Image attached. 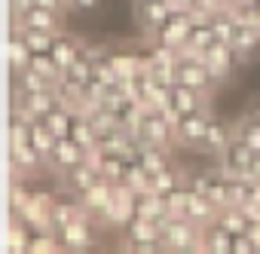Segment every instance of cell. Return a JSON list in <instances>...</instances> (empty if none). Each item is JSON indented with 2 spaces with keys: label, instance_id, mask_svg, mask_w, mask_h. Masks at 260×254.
I'll list each match as a JSON object with an SVG mask.
<instances>
[{
  "label": "cell",
  "instance_id": "cell-20",
  "mask_svg": "<svg viewBox=\"0 0 260 254\" xmlns=\"http://www.w3.org/2000/svg\"><path fill=\"white\" fill-rule=\"evenodd\" d=\"M233 236H236V233H230L223 224L214 220V224L202 227V248H205V251H214V254H217V251H230V254H233Z\"/></svg>",
  "mask_w": 260,
  "mask_h": 254
},
{
  "label": "cell",
  "instance_id": "cell-4",
  "mask_svg": "<svg viewBox=\"0 0 260 254\" xmlns=\"http://www.w3.org/2000/svg\"><path fill=\"white\" fill-rule=\"evenodd\" d=\"M159 236L166 242V251H205L202 248V227H196L181 211L169 214L159 224Z\"/></svg>",
  "mask_w": 260,
  "mask_h": 254
},
{
  "label": "cell",
  "instance_id": "cell-19",
  "mask_svg": "<svg viewBox=\"0 0 260 254\" xmlns=\"http://www.w3.org/2000/svg\"><path fill=\"white\" fill-rule=\"evenodd\" d=\"M138 163H141V169L147 172V175H156L162 166H169L172 160H169V147H162V144H141L138 141Z\"/></svg>",
  "mask_w": 260,
  "mask_h": 254
},
{
  "label": "cell",
  "instance_id": "cell-13",
  "mask_svg": "<svg viewBox=\"0 0 260 254\" xmlns=\"http://www.w3.org/2000/svg\"><path fill=\"white\" fill-rule=\"evenodd\" d=\"M202 58L211 65V71H214L220 80H226V77L242 65V58H245V55H242L233 43H226V40H214V43L202 52Z\"/></svg>",
  "mask_w": 260,
  "mask_h": 254
},
{
  "label": "cell",
  "instance_id": "cell-26",
  "mask_svg": "<svg viewBox=\"0 0 260 254\" xmlns=\"http://www.w3.org/2000/svg\"><path fill=\"white\" fill-rule=\"evenodd\" d=\"M22 31H25V28H22ZM52 37H55V34H49V31H25V40H28L31 52H34V49H49V46H52Z\"/></svg>",
  "mask_w": 260,
  "mask_h": 254
},
{
  "label": "cell",
  "instance_id": "cell-21",
  "mask_svg": "<svg viewBox=\"0 0 260 254\" xmlns=\"http://www.w3.org/2000/svg\"><path fill=\"white\" fill-rule=\"evenodd\" d=\"M245 58L260 46V25H254V22H239L236 19V31H233V40H230Z\"/></svg>",
  "mask_w": 260,
  "mask_h": 254
},
{
  "label": "cell",
  "instance_id": "cell-28",
  "mask_svg": "<svg viewBox=\"0 0 260 254\" xmlns=\"http://www.w3.org/2000/svg\"><path fill=\"white\" fill-rule=\"evenodd\" d=\"M34 4H37V7H49V10H61V13L71 10V7H68V0H34Z\"/></svg>",
  "mask_w": 260,
  "mask_h": 254
},
{
  "label": "cell",
  "instance_id": "cell-31",
  "mask_svg": "<svg viewBox=\"0 0 260 254\" xmlns=\"http://www.w3.org/2000/svg\"><path fill=\"white\" fill-rule=\"evenodd\" d=\"M175 4H184V7H190V4H193V0H175Z\"/></svg>",
  "mask_w": 260,
  "mask_h": 254
},
{
  "label": "cell",
  "instance_id": "cell-16",
  "mask_svg": "<svg viewBox=\"0 0 260 254\" xmlns=\"http://www.w3.org/2000/svg\"><path fill=\"white\" fill-rule=\"evenodd\" d=\"M175 7V0H135V19L144 34H150Z\"/></svg>",
  "mask_w": 260,
  "mask_h": 254
},
{
  "label": "cell",
  "instance_id": "cell-23",
  "mask_svg": "<svg viewBox=\"0 0 260 254\" xmlns=\"http://www.w3.org/2000/svg\"><path fill=\"white\" fill-rule=\"evenodd\" d=\"M28 58H31V46L25 40V31L13 25V34H10V68L22 71V68H28Z\"/></svg>",
  "mask_w": 260,
  "mask_h": 254
},
{
  "label": "cell",
  "instance_id": "cell-2",
  "mask_svg": "<svg viewBox=\"0 0 260 254\" xmlns=\"http://www.w3.org/2000/svg\"><path fill=\"white\" fill-rule=\"evenodd\" d=\"M132 135L141 144H162V147L178 144V138H175V119L169 116L166 107H141V116L135 122Z\"/></svg>",
  "mask_w": 260,
  "mask_h": 254
},
{
  "label": "cell",
  "instance_id": "cell-27",
  "mask_svg": "<svg viewBox=\"0 0 260 254\" xmlns=\"http://www.w3.org/2000/svg\"><path fill=\"white\" fill-rule=\"evenodd\" d=\"M68 7L77 10V13H92V10L101 7V0H68Z\"/></svg>",
  "mask_w": 260,
  "mask_h": 254
},
{
  "label": "cell",
  "instance_id": "cell-25",
  "mask_svg": "<svg viewBox=\"0 0 260 254\" xmlns=\"http://www.w3.org/2000/svg\"><path fill=\"white\" fill-rule=\"evenodd\" d=\"M236 135H239L242 141H248L254 150H260V119H257L254 113H245V116L236 122Z\"/></svg>",
  "mask_w": 260,
  "mask_h": 254
},
{
  "label": "cell",
  "instance_id": "cell-18",
  "mask_svg": "<svg viewBox=\"0 0 260 254\" xmlns=\"http://www.w3.org/2000/svg\"><path fill=\"white\" fill-rule=\"evenodd\" d=\"M86 43L83 40H77V37H71V34H64V31H58L55 37H52V46H49V52L55 55V61L61 65V71H64V65H71L77 55H80V49H83Z\"/></svg>",
  "mask_w": 260,
  "mask_h": 254
},
{
  "label": "cell",
  "instance_id": "cell-12",
  "mask_svg": "<svg viewBox=\"0 0 260 254\" xmlns=\"http://www.w3.org/2000/svg\"><path fill=\"white\" fill-rule=\"evenodd\" d=\"M80 160H86V150H83L77 141H71V138H55L52 147L46 150V169H52L58 178H61L68 169H74Z\"/></svg>",
  "mask_w": 260,
  "mask_h": 254
},
{
  "label": "cell",
  "instance_id": "cell-30",
  "mask_svg": "<svg viewBox=\"0 0 260 254\" xmlns=\"http://www.w3.org/2000/svg\"><path fill=\"white\" fill-rule=\"evenodd\" d=\"M248 113H254V116H257V119H260V104H257V107H254V110H248Z\"/></svg>",
  "mask_w": 260,
  "mask_h": 254
},
{
  "label": "cell",
  "instance_id": "cell-9",
  "mask_svg": "<svg viewBox=\"0 0 260 254\" xmlns=\"http://www.w3.org/2000/svg\"><path fill=\"white\" fill-rule=\"evenodd\" d=\"M104 175H101V169L86 156V160H80L74 169H68L64 175H61V187H64V193H74V196H86L98 181H101Z\"/></svg>",
  "mask_w": 260,
  "mask_h": 254
},
{
  "label": "cell",
  "instance_id": "cell-14",
  "mask_svg": "<svg viewBox=\"0 0 260 254\" xmlns=\"http://www.w3.org/2000/svg\"><path fill=\"white\" fill-rule=\"evenodd\" d=\"M196 190H202L205 196H211L217 205H230V175L217 166V169H211V172H202V175H196L193 181H190Z\"/></svg>",
  "mask_w": 260,
  "mask_h": 254
},
{
  "label": "cell",
  "instance_id": "cell-10",
  "mask_svg": "<svg viewBox=\"0 0 260 254\" xmlns=\"http://www.w3.org/2000/svg\"><path fill=\"white\" fill-rule=\"evenodd\" d=\"M220 208H223V205H217L211 196H205L202 190H196V187L190 184V193H187V199H184L181 214H184V217H190L196 227H208V224H214V220H217Z\"/></svg>",
  "mask_w": 260,
  "mask_h": 254
},
{
  "label": "cell",
  "instance_id": "cell-5",
  "mask_svg": "<svg viewBox=\"0 0 260 254\" xmlns=\"http://www.w3.org/2000/svg\"><path fill=\"white\" fill-rule=\"evenodd\" d=\"M211 116H214V113L208 110V104L175 116V138H178V144L199 150V141H202V135H205V129H208V119H211Z\"/></svg>",
  "mask_w": 260,
  "mask_h": 254
},
{
  "label": "cell",
  "instance_id": "cell-3",
  "mask_svg": "<svg viewBox=\"0 0 260 254\" xmlns=\"http://www.w3.org/2000/svg\"><path fill=\"white\" fill-rule=\"evenodd\" d=\"M193 19H196V10H193V7L175 4L172 13H169L147 37H150L153 43L172 49V52H181V49H184V40H187V31H190V25H193Z\"/></svg>",
  "mask_w": 260,
  "mask_h": 254
},
{
  "label": "cell",
  "instance_id": "cell-24",
  "mask_svg": "<svg viewBox=\"0 0 260 254\" xmlns=\"http://www.w3.org/2000/svg\"><path fill=\"white\" fill-rule=\"evenodd\" d=\"M187 178H184V172L175 166V163H169V166H162L156 175H150V187L153 190H159V193H166V190H172V187H178V184H184Z\"/></svg>",
  "mask_w": 260,
  "mask_h": 254
},
{
  "label": "cell",
  "instance_id": "cell-8",
  "mask_svg": "<svg viewBox=\"0 0 260 254\" xmlns=\"http://www.w3.org/2000/svg\"><path fill=\"white\" fill-rule=\"evenodd\" d=\"M254 147L248 141H242L239 135H233V141L220 150V169L233 178H242V175H251V163H254Z\"/></svg>",
  "mask_w": 260,
  "mask_h": 254
},
{
  "label": "cell",
  "instance_id": "cell-15",
  "mask_svg": "<svg viewBox=\"0 0 260 254\" xmlns=\"http://www.w3.org/2000/svg\"><path fill=\"white\" fill-rule=\"evenodd\" d=\"M214 40H220V37H217L211 19L202 16V13H196V19H193V25H190V31H187V40H184V49H181V52H196V55H202Z\"/></svg>",
  "mask_w": 260,
  "mask_h": 254
},
{
  "label": "cell",
  "instance_id": "cell-6",
  "mask_svg": "<svg viewBox=\"0 0 260 254\" xmlns=\"http://www.w3.org/2000/svg\"><path fill=\"white\" fill-rule=\"evenodd\" d=\"M13 25L25 28V31H49V34L64 31L61 10H49V7H37V4L22 10V13H13Z\"/></svg>",
  "mask_w": 260,
  "mask_h": 254
},
{
  "label": "cell",
  "instance_id": "cell-17",
  "mask_svg": "<svg viewBox=\"0 0 260 254\" xmlns=\"http://www.w3.org/2000/svg\"><path fill=\"white\" fill-rule=\"evenodd\" d=\"M233 135H236V125H226L223 119L211 116V119H208V129H205V135H202V141H199V150L220 156V150L233 141Z\"/></svg>",
  "mask_w": 260,
  "mask_h": 254
},
{
  "label": "cell",
  "instance_id": "cell-11",
  "mask_svg": "<svg viewBox=\"0 0 260 254\" xmlns=\"http://www.w3.org/2000/svg\"><path fill=\"white\" fill-rule=\"evenodd\" d=\"M55 233H58L61 251H86V248L95 245V227H92L89 214H83V217H77V220L58 227Z\"/></svg>",
  "mask_w": 260,
  "mask_h": 254
},
{
  "label": "cell",
  "instance_id": "cell-29",
  "mask_svg": "<svg viewBox=\"0 0 260 254\" xmlns=\"http://www.w3.org/2000/svg\"><path fill=\"white\" fill-rule=\"evenodd\" d=\"M251 178H260V150L254 153V163H251Z\"/></svg>",
  "mask_w": 260,
  "mask_h": 254
},
{
  "label": "cell",
  "instance_id": "cell-1",
  "mask_svg": "<svg viewBox=\"0 0 260 254\" xmlns=\"http://www.w3.org/2000/svg\"><path fill=\"white\" fill-rule=\"evenodd\" d=\"M172 74H175L178 83L193 86V89L202 92L205 98H211L214 89L223 83V80L211 71V65H208L202 55H196V52H178V55H175V68H172Z\"/></svg>",
  "mask_w": 260,
  "mask_h": 254
},
{
  "label": "cell",
  "instance_id": "cell-7",
  "mask_svg": "<svg viewBox=\"0 0 260 254\" xmlns=\"http://www.w3.org/2000/svg\"><path fill=\"white\" fill-rule=\"evenodd\" d=\"M211 98H205L202 92H196L193 86H187V83H178V80H172L169 83V89H166V110H169V116L175 119V116H181V113H187V110H196V107H205Z\"/></svg>",
  "mask_w": 260,
  "mask_h": 254
},
{
  "label": "cell",
  "instance_id": "cell-22",
  "mask_svg": "<svg viewBox=\"0 0 260 254\" xmlns=\"http://www.w3.org/2000/svg\"><path fill=\"white\" fill-rule=\"evenodd\" d=\"M141 68H144L141 52H135V49H113V71H116L119 80H128L132 74H138Z\"/></svg>",
  "mask_w": 260,
  "mask_h": 254
}]
</instances>
